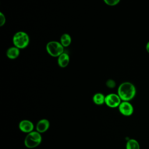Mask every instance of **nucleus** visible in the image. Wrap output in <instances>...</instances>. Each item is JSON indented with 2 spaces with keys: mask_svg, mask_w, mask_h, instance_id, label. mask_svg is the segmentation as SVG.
<instances>
[{
  "mask_svg": "<svg viewBox=\"0 0 149 149\" xmlns=\"http://www.w3.org/2000/svg\"><path fill=\"white\" fill-rule=\"evenodd\" d=\"M6 22V17L2 12H0V26H3Z\"/></svg>",
  "mask_w": 149,
  "mask_h": 149,
  "instance_id": "dca6fc26",
  "label": "nucleus"
},
{
  "mask_svg": "<svg viewBox=\"0 0 149 149\" xmlns=\"http://www.w3.org/2000/svg\"><path fill=\"white\" fill-rule=\"evenodd\" d=\"M12 42L14 46L19 49H24L29 45L30 37L27 33L23 31H19L13 35Z\"/></svg>",
  "mask_w": 149,
  "mask_h": 149,
  "instance_id": "f03ea898",
  "label": "nucleus"
},
{
  "mask_svg": "<svg viewBox=\"0 0 149 149\" xmlns=\"http://www.w3.org/2000/svg\"><path fill=\"white\" fill-rule=\"evenodd\" d=\"M106 86L110 88H113L115 87L116 86V83L115 81L112 80V79H108L107 81H106Z\"/></svg>",
  "mask_w": 149,
  "mask_h": 149,
  "instance_id": "2eb2a0df",
  "label": "nucleus"
},
{
  "mask_svg": "<svg viewBox=\"0 0 149 149\" xmlns=\"http://www.w3.org/2000/svg\"><path fill=\"white\" fill-rule=\"evenodd\" d=\"M117 94L122 101H130L135 97L136 88L132 83L124 81L119 86Z\"/></svg>",
  "mask_w": 149,
  "mask_h": 149,
  "instance_id": "f257e3e1",
  "label": "nucleus"
},
{
  "mask_svg": "<svg viewBox=\"0 0 149 149\" xmlns=\"http://www.w3.org/2000/svg\"><path fill=\"white\" fill-rule=\"evenodd\" d=\"M140 144L139 142L134 139H130L128 140L126 144V149H140Z\"/></svg>",
  "mask_w": 149,
  "mask_h": 149,
  "instance_id": "ddd939ff",
  "label": "nucleus"
},
{
  "mask_svg": "<svg viewBox=\"0 0 149 149\" xmlns=\"http://www.w3.org/2000/svg\"><path fill=\"white\" fill-rule=\"evenodd\" d=\"M60 42L65 47H69L72 42V37L68 33L63 34L60 38Z\"/></svg>",
  "mask_w": 149,
  "mask_h": 149,
  "instance_id": "f8f14e48",
  "label": "nucleus"
},
{
  "mask_svg": "<svg viewBox=\"0 0 149 149\" xmlns=\"http://www.w3.org/2000/svg\"><path fill=\"white\" fill-rule=\"evenodd\" d=\"M104 3L108 6H113L118 5L120 0H103Z\"/></svg>",
  "mask_w": 149,
  "mask_h": 149,
  "instance_id": "4468645a",
  "label": "nucleus"
},
{
  "mask_svg": "<svg viewBox=\"0 0 149 149\" xmlns=\"http://www.w3.org/2000/svg\"><path fill=\"white\" fill-rule=\"evenodd\" d=\"M105 96L101 93H97L93 97L94 103L97 105H101L105 103Z\"/></svg>",
  "mask_w": 149,
  "mask_h": 149,
  "instance_id": "9b49d317",
  "label": "nucleus"
},
{
  "mask_svg": "<svg viewBox=\"0 0 149 149\" xmlns=\"http://www.w3.org/2000/svg\"><path fill=\"white\" fill-rule=\"evenodd\" d=\"M42 141V136L37 131H33L27 134L24 141L25 146L29 148H33L39 146Z\"/></svg>",
  "mask_w": 149,
  "mask_h": 149,
  "instance_id": "7ed1b4c3",
  "label": "nucleus"
},
{
  "mask_svg": "<svg viewBox=\"0 0 149 149\" xmlns=\"http://www.w3.org/2000/svg\"><path fill=\"white\" fill-rule=\"evenodd\" d=\"M119 111L121 114L126 116L132 115L134 112V108L129 101H122L118 107Z\"/></svg>",
  "mask_w": 149,
  "mask_h": 149,
  "instance_id": "423d86ee",
  "label": "nucleus"
},
{
  "mask_svg": "<svg viewBox=\"0 0 149 149\" xmlns=\"http://www.w3.org/2000/svg\"><path fill=\"white\" fill-rule=\"evenodd\" d=\"M70 56L68 54L64 52L58 57L57 62L60 68H66L69 63Z\"/></svg>",
  "mask_w": 149,
  "mask_h": 149,
  "instance_id": "1a4fd4ad",
  "label": "nucleus"
},
{
  "mask_svg": "<svg viewBox=\"0 0 149 149\" xmlns=\"http://www.w3.org/2000/svg\"><path fill=\"white\" fill-rule=\"evenodd\" d=\"M6 55L9 59H15L17 58L20 55V49L15 46L10 47L6 50Z\"/></svg>",
  "mask_w": 149,
  "mask_h": 149,
  "instance_id": "9d476101",
  "label": "nucleus"
},
{
  "mask_svg": "<svg viewBox=\"0 0 149 149\" xmlns=\"http://www.w3.org/2000/svg\"><path fill=\"white\" fill-rule=\"evenodd\" d=\"M122 100L118 94L110 93L105 96V104L109 108H115L118 107L122 102Z\"/></svg>",
  "mask_w": 149,
  "mask_h": 149,
  "instance_id": "39448f33",
  "label": "nucleus"
},
{
  "mask_svg": "<svg viewBox=\"0 0 149 149\" xmlns=\"http://www.w3.org/2000/svg\"><path fill=\"white\" fill-rule=\"evenodd\" d=\"M146 49L147 52L149 54V41H148L146 45Z\"/></svg>",
  "mask_w": 149,
  "mask_h": 149,
  "instance_id": "f3484780",
  "label": "nucleus"
},
{
  "mask_svg": "<svg viewBox=\"0 0 149 149\" xmlns=\"http://www.w3.org/2000/svg\"><path fill=\"white\" fill-rule=\"evenodd\" d=\"M34 124L33 122L27 119H24L21 120L19 123V129L24 133H29L34 130Z\"/></svg>",
  "mask_w": 149,
  "mask_h": 149,
  "instance_id": "0eeeda50",
  "label": "nucleus"
},
{
  "mask_svg": "<svg viewBox=\"0 0 149 149\" xmlns=\"http://www.w3.org/2000/svg\"><path fill=\"white\" fill-rule=\"evenodd\" d=\"M49 122L47 119H40L36 124V131L41 133H44L48 130L49 127Z\"/></svg>",
  "mask_w": 149,
  "mask_h": 149,
  "instance_id": "6e6552de",
  "label": "nucleus"
},
{
  "mask_svg": "<svg viewBox=\"0 0 149 149\" xmlns=\"http://www.w3.org/2000/svg\"><path fill=\"white\" fill-rule=\"evenodd\" d=\"M46 51L50 56L58 58L64 52V47L60 41H51L46 45Z\"/></svg>",
  "mask_w": 149,
  "mask_h": 149,
  "instance_id": "20e7f679",
  "label": "nucleus"
}]
</instances>
